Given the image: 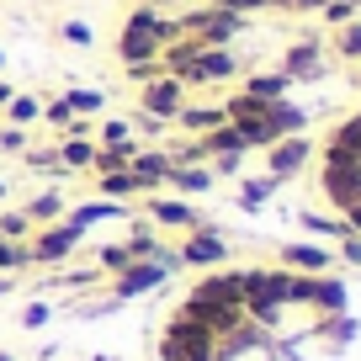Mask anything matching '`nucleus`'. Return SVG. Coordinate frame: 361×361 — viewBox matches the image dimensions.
<instances>
[{"instance_id": "obj_14", "label": "nucleus", "mask_w": 361, "mask_h": 361, "mask_svg": "<svg viewBox=\"0 0 361 361\" xmlns=\"http://www.w3.org/2000/svg\"><path fill=\"white\" fill-rule=\"evenodd\" d=\"M90 37H96V32H90L85 22H64V43H75V48H90Z\"/></svg>"}, {"instance_id": "obj_10", "label": "nucleus", "mask_w": 361, "mask_h": 361, "mask_svg": "<svg viewBox=\"0 0 361 361\" xmlns=\"http://www.w3.org/2000/svg\"><path fill=\"white\" fill-rule=\"evenodd\" d=\"M6 112H11V123L22 128V123H32V117H37V102H32V96H11V102H6Z\"/></svg>"}, {"instance_id": "obj_17", "label": "nucleus", "mask_w": 361, "mask_h": 361, "mask_svg": "<svg viewBox=\"0 0 361 361\" xmlns=\"http://www.w3.org/2000/svg\"><path fill=\"white\" fill-rule=\"evenodd\" d=\"M69 239H75V228H69V234H48V239H43V255H64Z\"/></svg>"}, {"instance_id": "obj_1", "label": "nucleus", "mask_w": 361, "mask_h": 361, "mask_svg": "<svg viewBox=\"0 0 361 361\" xmlns=\"http://www.w3.org/2000/svg\"><path fill=\"white\" fill-rule=\"evenodd\" d=\"M176 37H180V22H165L159 11H133L117 54H123V64H133V59H159Z\"/></svg>"}, {"instance_id": "obj_12", "label": "nucleus", "mask_w": 361, "mask_h": 361, "mask_svg": "<svg viewBox=\"0 0 361 361\" xmlns=\"http://www.w3.org/2000/svg\"><path fill=\"white\" fill-rule=\"evenodd\" d=\"M350 16H356V6H350V0H329V6H324V22H335V27H345Z\"/></svg>"}, {"instance_id": "obj_27", "label": "nucleus", "mask_w": 361, "mask_h": 361, "mask_svg": "<svg viewBox=\"0 0 361 361\" xmlns=\"http://www.w3.org/2000/svg\"><path fill=\"white\" fill-rule=\"evenodd\" d=\"M11 96H16V90H11V85H6V80H0V106H6V102H11Z\"/></svg>"}, {"instance_id": "obj_26", "label": "nucleus", "mask_w": 361, "mask_h": 361, "mask_svg": "<svg viewBox=\"0 0 361 361\" xmlns=\"http://www.w3.org/2000/svg\"><path fill=\"white\" fill-rule=\"evenodd\" d=\"M48 123L64 128V123H75V117H69V106H64V102H54V106H48Z\"/></svg>"}, {"instance_id": "obj_28", "label": "nucleus", "mask_w": 361, "mask_h": 361, "mask_svg": "<svg viewBox=\"0 0 361 361\" xmlns=\"http://www.w3.org/2000/svg\"><path fill=\"white\" fill-rule=\"evenodd\" d=\"M0 64H6V54H0Z\"/></svg>"}, {"instance_id": "obj_4", "label": "nucleus", "mask_w": 361, "mask_h": 361, "mask_svg": "<svg viewBox=\"0 0 361 361\" xmlns=\"http://www.w3.org/2000/svg\"><path fill=\"white\" fill-rule=\"evenodd\" d=\"M144 112H149V117H176V112H180V80H149Z\"/></svg>"}, {"instance_id": "obj_2", "label": "nucleus", "mask_w": 361, "mask_h": 361, "mask_svg": "<svg viewBox=\"0 0 361 361\" xmlns=\"http://www.w3.org/2000/svg\"><path fill=\"white\" fill-rule=\"evenodd\" d=\"M245 16L239 11H224V6H197V11L180 16V32H192L197 48H224L228 37H239Z\"/></svg>"}, {"instance_id": "obj_25", "label": "nucleus", "mask_w": 361, "mask_h": 361, "mask_svg": "<svg viewBox=\"0 0 361 361\" xmlns=\"http://www.w3.org/2000/svg\"><path fill=\"white\" fill-rule=\"evenodd\" d=\"M48 213H59V197H37L32 202V218H48Z\"/></svg>"}, {"instance_id": "obj_23", "label": "nucleus", "mask_w": 361, "mask_h": 361, "mask_svg": "<svg viewBox=\"0 0 361 361\" xmlns=\"http://www.w3.org/2000/svg\"><path fill=\"white\" fill-rule=\"evenodd\" d=\"M176 180L186 186V192H202V186H207V176H202V170H186V176H176Z\"/></svg>"}, {"instance_id": "obj_20", "label": "nucleus", "mask_w": 361, "mask_h": 361, "mask_svg": "<svg viewBox=\"0 0 361 361\" xmlns=\"http://www.w3.org/2000/svg\"><path fill=\"white\" fill-rule=\"evenodd\" d=\"M22 144H27V138H22V128H6V133H0V149H6V154H16Z\"/></svg>"}, {"instance_id": "obj_7", "label": "nucleus", "mask_w": 361, "mask_h": 361, "mask_svg": "<svg viewBox=\"0 0 361 361\" xmlns=\"http://www.w3.org/2000/svg\"><path fill=\"white\" fill-rule=\"evenodd\" d=\"M287 90H293V80H287L282 69H271V75H255V80H250V96H255V102H266V106H276Z\"/></svg>"}, {"instance_id": "obj_6", "label": "nucleus", "mask_w": 361, "mask_h": 361, "mask_svg": "<svg viewBox=\"0 0 361 361\" xmlns=\"http://www.w3.org/2000/svg\"><path fill=\"white\" fill-rule=\"evenodd\" d=\"M308 154H314V144H308V138L271 144V170H276V176H293V170H303V165H308Z\"/></svg>"}, {"instance_id": "obj_11", "label": "nucleus", "mask_w": 361, "mask_h": 361, "mask_svg": "<svg viewBox=\"0 0 361 361\" xmlns=\"http://www.w3.org/2000/svg\"><path fill=\"white\" fill-rule=\"evenodd\" d=\"M340 54L361 59V22H345V32H340Z\"/></svg>"}, {"instance_id": "obj_8", "label": "nucleus", "mask_w": 361, "mask_h": 361, "mask_svg": "<svg viewBox=\"0 0 361 361\" xmlns=\"http://www.w3.org/2000/svg\"><path fill=\"white\" fill-rule=\"evenodd\" d=\"M180 123H186V128H218V123H224V112H213V106H186Z\"/></svg>"}, {"instance_id": "obj_3", "label": "nucleus", "mask_w": 361, "mask_h": 361, "mask_svg": "<svg viewBox=\"0 0 361 361\" xmlns=\"http://www.w3.org/2000/svg\"><path fill=\"white\" fill-rule=\"evenodd\" d=\"M224 75H234V54L228 48H197L192 64L180 69V80H224Z\"/></svg>"}, {"instance_id": "obj_19", "label": "nucleus", "mask_w": 361, "mask_h": 361, "mask_svg": "<svg viewBox=\"0 0 361 361\" xmlns=\"http://www.w3.org/2000/svg\"><path fill=\"white\" fill-rule=\"evenodd\" d=\"M102 138H106V149H112V144H128V123H106Z\"/></svg>"}, {"instance_id": "obj_21", "label": "nucleus", "mask_w": 361, "mask_h": 361, "mask_svg": "<svg viewBox=\"0 0 361 361\" xmlns=\"http://www.w3.org/2000/svg\"><path fill=\"white\" fill-rule=\"evenodd\" d=\"M276 6H287V11H324L329 0H276Z\"/></svg>"}, {"instance_id": "obj_5", "label": "nucleus", "mask_w": 361, "mask_h": 361, "mask_svg": "<svg viewBox=\"0 0 361 361\" xmlns=\"http://www.w3.org/2000/svg\"><path fill=\"white\" fill-rule=\"evenodd\" d=\"M282 75H287V80H314V75H324V64H319V43H314V37H308V43H298V48H287Z\"/></svg>"}, {"instance_id": "obj_18", "label": "nucleus", "mask_w": 361, "mask_h": 361, "mask_svg": "<svg viewBox=\"0 0 361 361\" xmlns=\"http://www.w3.org/2000/svg\"><path fill=\"white\" fill-rule=\"evenodd\" d=\"M64 159H69V165H85V159H90V144H80V138H69V144H64Z\"/></svg>"}, {"instance_id": "obj_9", "label": "nucleus", "mask_w": 361, "mask_h": 361, "mask_svg": "<svg viewBox=\"0 0 361 361\" xmlns=\"http://www.w3.org/2000/svg\"><path fill=\"white\" fill-rule=\"evenodd\" d=\"M64 106L69 112H96V106H102V90H64Z\"/></svg>"}, {"instance_id": "obj_24", "label": "nucleus", "mask_w": 361, "mask_h": 361, "mask_svg": "<svg viewBox=\"0 0 361 361\" xmlns=\"http://www.w3.org/2000/svg\"><path fill=\"white\" fill-rule=\"evenodd\" d=\"M0 228H6V234H22V228H27V213H6V218H0Z\"/></svg>"}, {"instance_id": "obj_15", "label": "nucleus", "mask_w": 361, "mask_h": 361, "mask_svg": "<svg viewBox=\"0 0 361 361\" xmlns=\"http://www.w3.org/2000/svg\"><path fill=\"white\" fill-rule=\"evenodd\" d=\"M213 6H224V11H260V6H276V0H213Z\"/></svg>"}, {"instance_id": "obj_22", "label": "nucleus", "mask_w": 361, "mask_h": 361, "mask_svg": "<svg viewBox=\"0 0 361 361\" xmlns=\"http://www.w3.org/2000/svg\"><path fill=\"white\" fill-rule=\"evenodd\" d=\"M0 266H22V250H16L11 239H0Z\"/></svg>"}, {"instance_id": "obj_13", "label": "nucleus", "mask_w": 361, "mask_h": 361, "mask_svg": "<svg viewBox=\"0 0 361 361\" xmlns=\"http://www.w3.org/2000/svg\"><path fill=\"white\" fill-rule=\"evenodd\" d=\"M165 159H159V154H144V159H138V180H159V176H165Z\"/></svg>"}, {"instance_id": "obj_16", "label": "nucleus", "mask_w": 361, "mask_h": 361, "mask_svg": "<svg viewBox=\"0 0 361 361\" xmlns=\"http://www.w3.org/2000/svg\"><path fill=\"white\" fill-rule=\"evenodd\" d=\"M128 75H133V80H154V75H159V59H133V64H128Z\"/></svg>"}]
</instances>
